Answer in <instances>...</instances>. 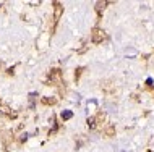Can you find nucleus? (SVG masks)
<instances>
[{"label": "nucleus", "mask_w": 154, "mask_h": 152, "mask_svg": "<svg viewBox=\"0 0 154 152\" xmlns=\"http://www.w3.org/2000/svg\"><path fill=\"white\" fill-rule=\"evenodd\" d=\"M106 37L104 36V31H101V29H94V32H93V42H101V40Z\"/></svg>", "instance_id": "1"}, {"label": "nucleus", "mask_w": 154, "mask_h": 152, "mask_svg": "<svg viewBox=\"0 0 154 152\" xmlns=\"http://www.w3.org/2000/svg\"><path fill=\"white\" fill-rule=\"evenodd\" d=\"M72 117H73L72 110H65V112H62V120H70Z\"/></svg>", "instance_id": "2"}, {"label": "nucleus", "mask_w": 154, "mask_h": 152, "mask_svg": "<svg viewBox=\"0 0 154 152\" xmlns=\"http://www.w3.org/2000/svg\"><path fill=\"white\" fill-rule=\"evenodd\" d=\"M88 125L93 128V126H94V118H89V120H88Z\"/></svg>", "instance_id": "3"}]
</instances>
